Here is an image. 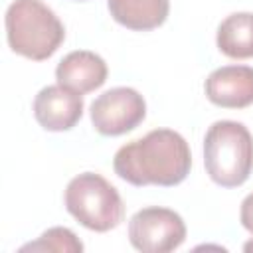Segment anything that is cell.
Wrapping results in <instances>:
<instances>
[{
  "instance_id": "obj_1",
  "label": "cell",
  "mask_w": 253,
  "mask_h": 253,
  "mask_svg": "<svg viewBox=\"0 0 253 253\" xmlns=\"http://www.w3.org/2000/svg\"><path fill=\"white\" fill-rule=\"evenodd\" d=\"M115 174L132 186H178L192 168L186 138L170 128H154L123 144L113 158Z\"/></svg>"
},
{
  "instance_id": "obj_2",
  "label": "cell",
  "mask_w": 253,
  "mask_h": 253,
  "mask_svg": "<svg viewBox=\"0 0 253 253\" xmlns=\"http://www.w3.org/2000/svg\"><path fill=\"white\" fill-rule=\"evenodd\" d=\"M6 38L14 53L43 61L65 40V28L42 0H14L6 10Z\"/></svg>"
},
{
  "instance_id": "obj_3",
  "label": "cell",
  "mask_w": 253,
  "mask_h": 253,
  "mask_svg": "<svg viewBox=\"0 0 253 253\" xmlns=\"http://www.w3.org/2000/svg\"><path fill=\"white\" fill-rule=\"evenodd\" d=\"M204 166L221 188H237L253 170V136L243 123L215 121L204 136Z\"/></svg>"
},
{
  "instance_id": "obj_4",
  "label": "cell",
  "mask_w": 253,
  "mask_h": 253,
  "mask_svg": "<svg viewBox=\"0 0 253 253\" xmlns=\"http://www.w3.org/2000/svg\"><path fill=\"white\" fill-rule=\"evenodd\" d=\"M63 202L65 210L83 227L97 233L115 229L125 217L121 194L109 180L95 172H83L71 178Z\"/></svg>"
},
{
  "instance_id": "obj_5",
  "label": "cell",
  "mask_w": 253,
  "mask_h": 253,
  "mask_svg": "<svg viewBox=\"0 0 253 253\" xmlns=\"http://www.w3.org/2000/svg\"><path fill=\"white\" fill-rule=\"evenodd\" d=\"M128 241L142 253H168L186 241V223L174 210L142 208L128 219Z\"/></svg>"
},
{
  "instance_id": "obj_6",
  "label": "cell",
  "mask_w": 253,
  "mask_h": 253,
  "mask_svg": "<svg viewBox=\"0 0 253 253\" xmlns=\"http://www.w3.org/2000/svg\"><path fill=\"white\" fill-rule=\"evenodd\" d=\"M146 117L144 97L132 87H113L91 103V123L103 136H121Z\"/></svg>"
},
{
  "instance_id": "obj_7",
  "label": "cell",
  "mask_w": 253,
  "mask_h": 253,
  "mask_svg": "<svg viewBox=\"0 0 253 253\" xmlns=\"http://www.w3.org/2000/svg\"><path fill=\"white\" fill-rule=\"evenodd\" d=\"M83 115V99L79 93L57 85L43 87L34 99V117L42 128L63 132L73 128Z\"/></svg>"
},
{
  "instance_id": "obj_8",
  "label": "cell",
  "mask_w": 253,
  "mask_h": 253,
  "mask_svg": "<svg viewBox=\"0 0 253 253\" xmlns=\"http://www.w3.org/2000/svg\"><path fill=\"white\" fill-rule=\"evenodd\" d=\"M204 91L210 103L223 109H245L253 105V67L249 65H223L213 69Z\"/></svg>"
},
{
  "instance_id": "obj_9",
  "label": "cell",
  "mask_w": 253,
  "mask_h": 253,
  "mask_svg": "<svg viewBox=\"0 0 253 253\" xmlns=\"http://www.w3.org/2000/svg\"><path fill=\"white\" fill-rule=\"evenodd\" d=\"M109 75V67L101 55L89 49L69 51L55 67V79L61 87L79 95L99 89Z\"/></svg>"
},
{
  "instance_id": "obj_10",
  "label": "cell",
  "mask_w": 253,
  "mask_h": 253,
  "mask_svg": "<svg viewBox=\"0 0 253 253\" xmlns=\"http://www.w3.org/2000/svg\"><path fill=\"white\" fill-rule=\"evenodd\" d=\"M113 20L134 32L162 26L170 12V0H107Z\"/></svg>"
},
{
  "instance_id": "obj_11",
  "label": "cell",
  "mask_w": 253,
  "mask_h": 253,
  "mask_svg": "<svg viewBox=\"0 0 253 253\" xmlns=\"http://www.w3.org/2000/svg\"><path fill=\"white\" fill-rule=\"evenodd\" d=\"M217 49L231 59L253 57V14L235 12L229 14L217 28Z\"/></svg>"
},
{
  "instance_id": "obj_12",
  "label": "cell",
  "mask_w": 253,
  "mask_h": 253,
  "mask_svg": "<svg viewBox=\"0 0 253 253\" xmlns=\"http://www.w3.org/2000/svg\"><path fill=\"white\" fill-rule=\"evenodd\" d=\"M20 251H55V253H81L83 243L79 237L67 229V227H49L43 231L38 241L26 243L20 247Z\"/></svg>"
},
{
  "instance_id": "obj_13",
  "label": "cell",
  "mask_w": 253,
  "mask_h": 253,
  "mask_svg": "<svg viewBox=\"0 0 253 253\" xmlns=\"http://www.w3.org/2000/svg\"><path fill=\"white\" fill-rule=\"evenodd\" d=\"M239 219H241V225L253 235V192L243 198L239 208Z\"/></svg>"
},
{
  "instance_id": "obj_14",
  "label": "cell",
  "mask_w": 253,
  "mask_h": 253,
  "mask_svg": "<svg viewBox=\"0 0 253 253\" xmlns=\"http://www.w3.org/2000/svg\"><path fill=\"white\" fill-rule=\"evenodd\" d=\"M243 249H245L247 253H251V251H253V239H251V241H247V243L243 245Z\"/></svg>"
}]
</instances>
